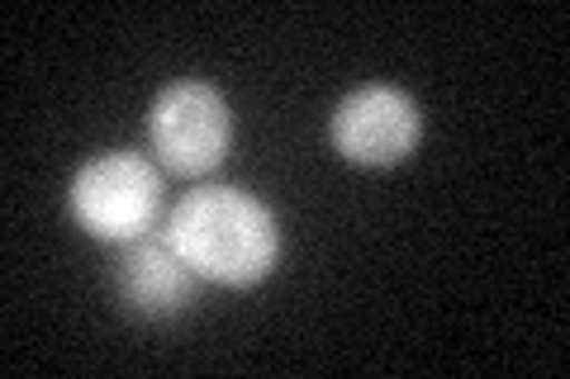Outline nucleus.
I'll return each instance as SVG.
<instances>
[{"label":"nucleus","instance_id":"7ed1b4c3","mask_svg":"<svg viewBox=\"0 0 570 379\" xmlns=\"http://www.w3.org/2000/svg\"><path fill=\"white\" fill-rule=\"evenodd\" d=\"M148 138L171 176H205L228 157L234 114L209 81H176L153 100Z\"/></svg>","mask_w":570,"mask_h":379},{"label":"nucleus","instance_id":"f03ea898","mask_svg":"<svg viewBox=\"0 0 570 379\" xmlns=\"http://www.w3.org/2000/svg\"><path fill=\"white\" fill-rule=\"evenodd\" d=\"M71 219L100 242H134L163 213V176L138 152H105L71 180Z\"/></svg>","mask_w":570,"mask_h":379},{"label":"nucleus","instance_id":"f257e3e1","mask_svg":"<svg viewBox=\"0 0 570 379\" xmlns=\"http://www.w3.org/2000/svg\"><path fill=\"white\" fill-rule=\"evenodd\" d=\"M167 238L186 257L195 276L228 285V290H247V285L266 280L281 257L276 213L257 195L234 190V186L190 190L171 209Z\"/></svg>","mask_w":570,"mask_h":379},{"label":"nucleus","instance_id":"20e7f679","mask_svg":"<svg viewBox=\"0 0 570 379\" xmlns=\"http://www.w3.org/2000/svg\"><path fill=\"white\" fill-rule=\"evenodd\" d=\"M419 104L395 86H362L328 119L333 152L352 167H395L419 148Z\"/></svg>","mask_w":570,"mask_h":379},{"label":"nucleus","instance_id":"39448f33","mask_svg":"<svg viewBox=\"0 0 570 379\" xmlns=\"http://www.w3.org/2000/svg\"><path fill=\"white\" fill-rule=\"evenodd\" d=\"M195 285L200 276L186 266L167 232H142V238L124 242L119 295L138 318H176L195 299Z\"/></svg>","mask_w":570,"mask_h":379}]
</instances>
